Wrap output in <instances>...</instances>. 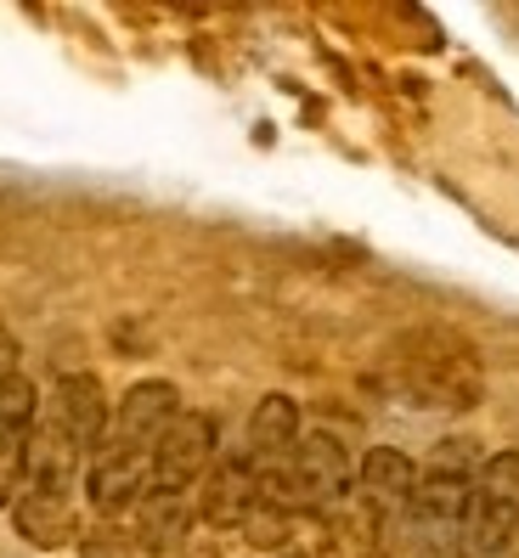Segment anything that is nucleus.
I'll return each mask as SVG.
<instances>
[{
    "label": "nucleus",
    "instance_id": "1",
    "mask_svg": "<svg viewBox=\"0 0 519 558\" xmlns=\"http://www.w3.org/2000/svg\"><path fill=\"white\" fill-rule=\"evenodd\" d=\"M108 435V401L90 373L57 378V389L40 401L35 435H28V485L40 490H74V480L90 469L96 446Z\"/></svg>",
    "mask_w": 519,
    "mask_h": 558
},
{
    "label": "nucleus",
    "instance_id": "2",
    "mask_svg": "<svg viewBox=\"0 0 519 558\" xmlns=\"http://www.w3.org/2000/svg\"><path fill=\"white\" fill-rule=\"evenodd\" d=\"M389 367H396V389L412 401V407H430V412H469L480 407V361H474V344H463L458 333H412L396 344L389 355Z\"/></svg>",
    "mask_w": 519,
    "mask_h": 558
},
{
    "label": "nucleus",
    "instance_id": "3",
    "mask_svg": "<svg viewBox=\"0 0 519 558\" xmlns=\"http://www.w3.org/2000/svg\"><path fill=\"white\" fill-rule=\"evenodd\" d=\"M458 558H519V451H497L474 469Z\"/></svg>",
    "mask_w": 519,
    "mask_h": 558
},
{
    "label": "nucleus",
    "instance_id": "4",
    "mask_svg": "<svg viewBox=\"0 0 519 558\" xmlns=\"http://www.w3.org/2000/svg\"><path fill=\"white\" fill-rule=\"evenodd\" d=\"M350 480H355V469L334 435H300L288 463L266 480V497L282 502L288 513H328L345 502Z\"/></svg>",
    "mask_w": 519,
    "mask_h": 558
},
{
    "label": "nucleus",
    "instance_id": "5",
    "mask_svg": "<svg viewBox=\"0 0 519 558\" xmlns=\"http://www.w3.org/2000/svg\"><path fill=\"white\" fill-rule=\"evenodd\" d=\"M176 417H181V396H176V384L147 378V384L130 389V396L119 401V412L108 417L102 446H113V451H136V457H153V446L165 440V429H170Z\"/></svg>",
    "mask_w": 519,
    "mask_h": 558
},
{
    "label": "nucleus",
    "instance_id": "6",
    "mask_svg": "<svg viewBox=\"0 0 519 558\" xmlns=\"http://www.w3.org/2000/svg\"><path fill=\"white\" fill-rule=\"evenodd\" d=\"M209 469H215V423L204 412H181L165 429V440L153 446V490L204 485Z\"/></svg>",
    "mask_w": 519,
    "mask_h": 558
},
{
    "label": "nucleus",
    "instance_id": "7",
    "mask_svg": "<svg viewBox=\"0 0 519 558\" xmlns=\"http://www.w3.org/2000/svg\"><path fill=\"white\" fill-rule=\"evenodd\" d=\"M355 490H362V508H367V524H378V531H396V524L407 519V502L418 490V469L407 463V457L396 446H373L362 457V474H355Z\"/></svg>",
    "mask_w": 519,
    "mask_h": 558
},
{
    "label": "nucleus",
    "instance_id": "8",
    "mask_svg": "<svg viewBox=\"0 0 519 558\" xmlns=\"http://www.w3.org/2000/svg\"><path fill=\"white\" fill-rule=\"evenodd\" d=\"M85 485H90L96 513H108V519H113V513H124V508H136L147 490H153V457L96 446L90 469H85Z\"/></svg>",
    "mask_w": 519,
    "mask_h": 558
},
{
    "label": "nucleus",
    "instance_id": "9",
    "mask_svg": "<svg viewBox=\"0 0 519 558\" xmlns=\"http://www.w3.org/2000/svg\"><path fill=\"white\" fill-rule=\"evenodd\" d=\"M266 497V485H260L254 463L249 457H226L204 474V490H198V519L215 524V531H238L243 513Z\"/></svg>",
    "mask_w": 519,
    "mask_h": 558
},
{
    "label": "nucleus",
    "instance_id": "10",
    "mask_svg": "<svg viewBox=\"0 0 519 558\" xmlns=\"http://www.w3.org/2000/svg\"><path fill=\"white\" fill-rule=\"evenodd\" d=\"M294 446H300V407L288 396H266L254 407V417H249V451H243L254 463V474H260V485L288 463Z\"/></svg>",
    "mask_w": 519,
    "mask_h": 558
},
{
    "label": "nucleus",
    "instance_id": "11",
    "mask_svg": "<svg viewBox=\"0 0 519 558\" xmlns=\"http://www.w3.org/2000/svg\"><path fill=\"white\" fill-rule=\"evenodd\" d=\"M12 519H17V536H28V542L46 547V553L62 547V542H80L74 490H40V485H28V490H17Z\"/></svg>",
    "mask_w": 519,
    "mask_h": 558
},
{
    "label": "nucleus",
    "instance_id": "12",
    "mask_svg": "<svg viewBox=\"0 0 519 558\" xmlns=\"http://www.w3.org/2000/svg\"><path fill=\"white\" fill-rule=\"evenodd\" d=\"M192 519H198V508L186 502V490H147L136 502V547L153 558H170L176 547H186Z\"/></svg>",
    "mask_w": 519,
    "mask_h": 558
},
{
    "label": "nucleus",
    "instance_id": "13",
    "mask_svg": "<svg viewBox=\"0 0 519 558\" xmlns=\"http://www.w3.org/2000/svg\"><path fill=\"white\" fill-rule=\"evenodd\" d=\"M35 417H40V396L23 373L0 384V440H28L35 435Z\"/></svg>",
    "mask_w": 519,
    "mask_h": 558
},
{
    "label": "nucleus",
    "instance_id": "14",
    "mask_svg": "<svg viewBox=\"0 0 519 558\" xmlns=\"http://www.w3.org/2000/svg\"><path fill=\"white\" fill-rule=\"evenodd\" d=\"M243 542L249 547H260V553H277V547H288V508L282 502H271V497H260L249 513H243Z\"/></svg>",
    "mask_w": 519,
    "mask_h": 558
},
{
    "label": "nucleus",
    "instance_id": "15",
    "mask_svg": "<svg viewBox=\"0 0 519 558\" xmlns=\"http://www.w3.org/2000/svg\"><path fill=\"white\" fill-rule=\"evenodd\" d=\"M80 558H136L142 547H136V536L130 531H119L113 519H102V524H90V531H80Z\"/></svg>",
    "mask_w": 519,
    "mask_h": 558
},
{
    "label": "nucleus",
    "instance_id": "16",
    "mask_svg": "<svg viewBox=\"0 0 519 558\" xmlns=\"http://www.w3.org/2000/svg\"><path fill=\"white\" fill-rule=\"evenodd\" d=\"M23 480H28V440H0V508L17 502Z\"/></svg>",
    "mask_w": 519,
    "mask_h": 558
},
{
    "label": "nucleus",
    "instance_id": "17",
    "mask_svg": "<svg viewBox=\"0 0 519 558\" xmlns=\"http://www.w3.org/2000/svg\"><path fill=\"white\" fill-rule=\"evenodd\" d=\"M17 355H23V350H17V339L7 333V327H0V384L17 378Z\"/></svg>",
    "mask_w": 519,
    "mask_h": 558
},
{
    "label": "nucleus",
    "instance_id": "18",
    "mask_svg": "<svg viewBox=\"0 0 519 558\" xmlns=\"http://www.w3.org/2000/svg\"><path fill=\"white\" fill-rule=\"evenodd\" d=\"M288 558H300V553H288Z\"/></svg>",
    "mask_w": 519,
    "mask_h": 558
},
{
    "label": "nucleus",
    "instance_id": "19",
    "mask_svg": "<svg viewBox=\"0 0 519 558\" xmlns=\"http://www.w3.org/2000/svg\"><path fill=\"white\" fill-rule=\"evenodd\" d=\"M204 558H209V553H204Z\"/></svg>",
    "mask_w": 519,
    "mask_h": 558
}]
</instances>
